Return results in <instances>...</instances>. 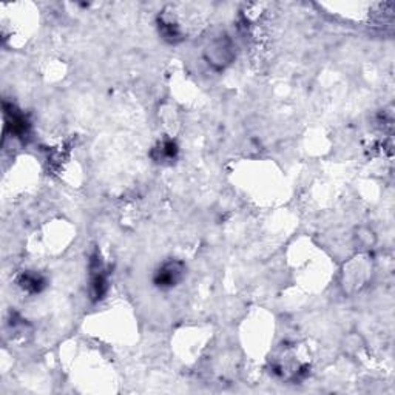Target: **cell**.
<instances>
[{
    "label": "cell",
    "mask_w": 395,
    "mask_h": 395,
    "mask_svg": "<svg viewBox=\"0 0 395 395\" xmlns=\"http://www.w3.org/2000/svg\"><path fill=\"white\" fill-rule=\"evenodd\" d=\"M206 59L210 65H213L215 69H224V66L229 65L233 57H235V52H233V45L229 37H220L213 40L206 48Z\"/></svg>",
    "instance_id": "1"
},
{
    "label": "cell",
    "mask_w": 395,
    "mask_h": 395,
    "mask_svg": "<svg viewBox=\"0 0 395 395\" xmlns=\"http://www.w3.org/2000/svg\"><path fill=\"white\" fill-rule=\"evenodd\" d=\"M182 272H184V267L181 263L178 261L165 263L158 271L155 283L159 285V288H172V285H175L182 278Z\"/></svg>",
    "instance_id": "2"
}]
</instances>
